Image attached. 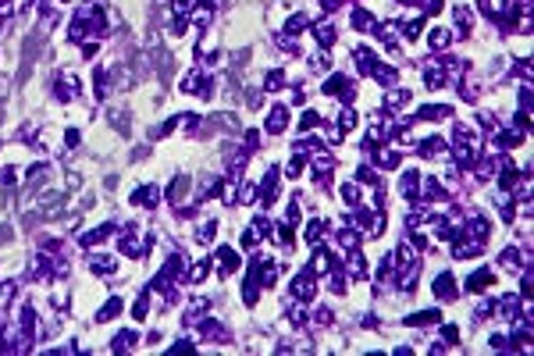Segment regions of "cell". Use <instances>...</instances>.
I'll list each match as a JSON object with an SVG mask.
<instances>
[{
	"mask_svg": "<svg viewBox=\"0 0 534 356\" xmlns=\"http://www.w3.org/2000/svg\"><path fill=\"white\" fill-rule=\"evenodd\" d=\"M43 39H47V29H36L32 39H25V54H22V68H18V82L29 75V68L36 64V57H39V47H43Z\"/></svg>",
	"mask_w": 534,
	"mask_h": 356,
	"instance_id": "6da1fadb",
	"label": "cell"
},
{
	"mask_svg": "<svg viewBox=\"0 0 534 356\" xmlns=\"http://www.w3.org/2000/svg\"><path fill=\"white\" fill-rule=\"evenodd\" d=\"M154 64H157V75H160L164 82L171 79V57H167V50L160 47V39H157V36H154Z\"/></svg>",
	"mask_w": 534,
	"mask_h": 356,
	"instance_id": "7a4b0ae2",
	"label": "cell"
},
{
	"mask_svg": "<svg viewBox=\"0 0 534 356\" xmlns=\"http://www.w3.org/2000/svg\"><path fill=\"white\" fill-rule=\"evenodd\" d=\"M186 189H189V178L182 175L178 182H175V189H171V196H175V200H178V196H186Z\"/></svg>",
	"mask_w": 534,
	"mask_h": 356,
	"instance_id": "3957f363",
	"label": "cell"
},
{
	"mask_svg": "<svg viewBox=\"0 0 534 356\" xmlns=\"http://www.w3.org/2000/svg\"><path fill=\"white\" fill-rule=\"evenodd\" d=\"M488 281H492V274H474V289H484Z\"/></svg>",
	"mask_w": 534,
	"mask_h": 356,
	"instance_id": "277c9868",
	"label": "cell"
},
{
	"mask_svg": "<svg viewBox=\"0 0 534 356\" xmlns=\"http://www.w3.org/2000/svg\"><path fill=\"white\" fill-rule=\"evenodd\" d=\"M4 239H7V228H4V225H0V242H4Z\"/></svg>",
	"mask_w": 534,
	"mask_h": 356,
	"instance_id": "5b68a950",
	"label": "cell"
}]
</instances>
